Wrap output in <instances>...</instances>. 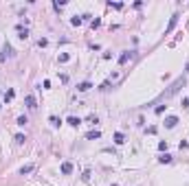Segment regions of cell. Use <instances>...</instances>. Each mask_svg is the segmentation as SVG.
I'll return each instance as SVG.
<instances>
[{"instance_id": "6da1fadb", "label": "cell", "mask_w": 189, "mask_h": 186, "mask_svg": "<svg viewBox=\"0 0 189 186\" xmlns=\"http://www.w3.org/2000/svg\"><path fill=\"white\" fill-rule=\"evenodd\" d=\"M15 31H18V37L20 39H26V37H29V29H26V26L18 24V29H15Z\"/></svg>"}, {"instance_id": "7a4b0ae2", "label": "cell", "mask_w": 189, "mask_h": 186, "mask_svg": "<svg viewBox=\"0 0 189 186\" xmlns=\"http://www.w3.org/2000/svg\"><path fill=\"white\" fill-rule=\"evenodd\" d=\"M26 108H29V110H35L37 108V103H35V97H33V94H26Z\"/></svg>"}, {"instance_id": "3957f363", "label": "cell", "mask_w": 189, "mask_h": 186, "mask_svg": "<svg viewBox=\"0 0 189 186\" xmlns=\"http://www.w3.org/2000/svg\"><path fill=\"white\" fill-rule=\"evenodd\" d=\"M176 22H178V13H174V15L169 18V24H167V31H165V33H171V31H174Z\"/></svg>"}, {"instance_id": "277c9868", "label": "cell", "mask_w": 189, "mask_h": 186, "mask_svg": "<svg viewBox=\"0 0 189 186\" xmlns=\"http://www.w3.org/2000/svg\"><path fill=\"white\" fill-rule=\"evenodd\" d=\"M176 123H178V118H176V116H167V118H165V127H176Z\"/></svg>"}, {"instance_id": "5b68a950", "label": "cell", "mask_w": 189, "mask_h": 186, "mask_svg": "<svg viewBox=\"0 0 189 186\" xmlns=\"http://www.w3.org/2000/svg\"><path fill=\"white\" fill-rule=\"evenodd\" d=\"M66 123H68L70 127H77V125L81 123V118H79V116H68V121H66Z\"/></svg>"}, {"instance_id": "8992f818", "label": "cell", "mask_w": 189, "mask_h": 186, "mask_svg": "<svg viewBox=\"0 0 189 186\" xmlns=\"http://www.w3.org/2000/svg\"><path fill=\"white\" fill-rule=\"evenodd\" d=\"M62 173H64V175L73 173V164H70V162H62Z\"/></svg>"}, {"instance_id": "52a82bcc", "label": "cell", "mask_w": 189, "mask_h": 186, "mask_svg": "<svg viewBox=\"0 0 189 186\" xmlns=\"http://www.w3.org/2000/svg\"><path fill=\"white\" fill-rule=\"evenodd\" d=\"M86 138L88 140H97V138H101V132H97V129H94V132H88Z\"/></svg>"}, {"instance_id": "ba28073f", "label": "cell", "mask_w": 189, "mask_h": 186, "mask_svg": "<svg viewBox=\"0 0 189 186\" xmlns=\"http://www.w3.org/2000/svg\"><path fill=\"white\" fill-rule=\"evenodd\" d=\"M130 57H132V53L127 50V53H123V55L119 57V64H127V61H130Z\"/></svg>"}, {"instance_id": "9c48e42d", "label": "cell", "mask_w": 189, "mask_h": 186, "mask_svg": "<svg viewBox=\"0 0 189 186\" xmlns=\"http://www.w3.org/2000/svg\"><path fill=\"white\" fill-rule=\"evenodd\" d=\"M92 86L88 81H84V83H79V86H77V90H79V92H88V90H90Z\"/></svg>"}, {"instance_id": "30bf717a", "label": "cell", "mask_w": 189, "mask_h": 186, "mask_svg": "<svg viewBox=\"0 0 189 186\" xmlns=\"http://www.w3.org/2000/svg\"><path fill=\"white\" fill-rule=\"evenodd\" d=\"M114 142H116V145H123V142H125V138H123V134H121V132L114 134Z\"/></svg>"}, {"instance_id": "8fae6325", "label": "cell", "mask_w": 189, "mask_h": 186, "mask_svg": "<svg viewBox=\"0 0 189 186\" xmlns=\"http://www.w3.org/2000/svg\"><path fill=\"white\" fill-rule=\"evenodd\" d=\"M158 162H163V164H169V162H171V155H169V153H163V155L158 158Z\"/></svg>"}, {"instance_id": "7c38bea8", "label": "cell", "mask_w": 189, "mask_h": 186, "mask_svg": "<svg viewBox=\"0 0 189 186\" xmlns=\"http://www.w3.org/2000/svg\"><path fill=\"white\" fill-rule=\"evenodd\" d=\"M33 169H35V166H33V164H24V166L20 169V173H22V175H26V173H31Z\"/></svg>"}, {"instance_id": "4fadbf2b", "label": "cell", "mask_w": 189, "mask_h": 186, "mask_svg": "<svg viewBox=\"0 0 189 186\" xmlns=\"http://www.w3.org/2000/svg\"><path fill=\"white\" fill-rule=\"evenodd\" d=\"M26 123H29V121H26V116H18V125H20V127H24Z\"/></svg>"}, {"instance_id": "5bb4252c", "label": "cell", "mask_w": 189, "mask_h": 186, "mask_svg": "<svg viewBox=\"0 0 189 186\" xmlns=\"http://www.w3.org/2000/svg\"><path fill=\"white\" fill-rule=\"evenodd\" d=\"M70 22H73V26H79V24H81V22H84V18H77V15H75V18H73V20H70Z\"/></svg>"}, {"instance_id": "9a60e30c", "label": "cell", "mask_w": 189, "mask_h": 186, "mask_svg": "<svg viewBox=\"0 0 189 186\" xmlns=\"http://www.w3.org/2000/svg\"><path fill=\"white\" fill-rule=\"evenodd\" d=\"M13 94H15L13 90H7V94H4V99H7V101H11V99H13Z\"/></svg>"}, {"instance_id": "2e32d148", "label": "cell", "mask_w": 189, "mask_h": 186, "mask_svg": "<svg viewBox=\"0 0 189 186\" xmlns=\"http://www.w3.org/2000/svg\"><path fill=\"white\" fill-rule=\"evenodd\" d=\"M24 140H26V138L22 136V134H18V136H15V142H18V145H22V142H24Z\"/></svg>"}, {"instance_id": "e0dca14e", "label": "cell", "mask_w": 189, "mask_h": 186, "mask_svg": "<svg viewBox=\"0 0 189 186\" xmlns=\"http://www.w3.org/2000/svg\"><path fill=\"white\" fill-rule=\"evenodd\" d=\"M158 149L165 151V149H167V142H165V140H160V142H158Z\"/></svg>"}, {"instance_id": "ac0fdd59", "label": "cell", "mask_w": 189, "mask_h": 186, "mask_svg": "<svg viewBox=\"0 0 189 186\" xmlns=\"http://www.w3.org/2000/svg\"><path fill=\"white\" fill-rule=\"evenodd\" d=\"M64 4H66V2H64V0H59V2H55V4H53V7H55V9H62V7H64Z\"/></svg>"}, {"instance_id": "d6986e66", "label": "cell", "mask_w": 189, "mask_h": 186, "mask_svg": "<svg viewBox=\"0 0 189 186\" xmlns=\"http://www.w3.org/2000/svg\"><path fill=\"white\" fill-rule=\"evenodd\" d=\"M165 108H167V105H158V108H156V114H163Z\"/></svg>"}, {"instance_id": "ffe728a7", "label": "cell", "mask_w": 189, "mask_h": 186, "mask_svg": "<svg viewBox=\"0 0 189 186\" xmlns=\"http://www.w3.org/2000/svg\"><path fill=\"white\" fill-rule=\"evenodd\" d=\"M51 123H53L55 127H57V125H59V118H57V116H51Z\"/></svg>"}, {"instance_id": "44dd1931", "label": "cell", "mask_w": 189, "mask_h": 186, "mask_svg": "<svg viewBox=\"0 0 189 186\" xmlns=\"http://www.w3.org/2000/svg\"><path fill=\"white\" fill-rule=\"evenodd\" d=\"M112 186H119V184H112Z\"/></svg>"}]
</instances>
